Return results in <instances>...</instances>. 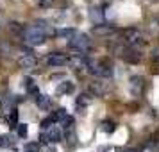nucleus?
<instances>
[{"instance_id":"f257e3e1","label":"nucleus","mask_w":159,"mask_h":152,"mask_svg":"<svg viewBox=\"0 0 159 152\" xmlns=\"http://www.w3.org/2000/svg\"><path fill=\"white\" fill-rule=\"evenodd\" d=\"M68 47L73 48V50L80 52V54H84V52L91 50V39L88 34L84 32H75L70 39H68Z\"/></svg>"},{"instance_id":"f03ea898","label":"nucleus","mask_w":159,"mask_h":152,"mask_svg":"<svg viewBox=\"0 0 159 152\" xmlns=\"http://www.w3.org/2000/svg\"><path fill=\"white\" fill-rule=\"evenodd\" d=\"M123 41H125V45H127L129 48H136V50L147 43L143 32H141L139 29H134V27H132V29L123 30Z\"/></svg>"},{"instance_id":"7ed1b4c3","label":"nucleus","mask_w":159,"mask_h":152,"mask_svg":"<svg viewBox=\"0 0 159 152\" xmlns=\"http://www.w3.org/2000/svg\"><path fill=\"white\" fill-rule=\"evenodd\" d=\"M88 72L91 73L93 77H98V79H109V77H113V68L107 65V63H104V61H89V65H88Z\"/></svg>"},{"instance_id":"20e7f679","label":"nucleus","mask_w":159,"mask_h":152,"mask_svg":"<svg viewBox=\"0 0 159 152\" xmlns=\"http://www.w3.org/2000/svg\"><path fill=\"white\" fill-rule=\"evenodd\" d=\"M45 34L41 32L39 29L36 27H27V29L23 30V41L30 47H38V45H41L45 41Z\"/></svg>"},{"instance_id":"39448f33","label":"nucleus","mask_w":159,"mask_h":152,"mask_svg":"<svg viewBox=\"0 0 159 152\" xmlns=\"http://www.w3.org/2000/svg\"><path fill=\"white\" fill-rule=\"evenodd\" d=\"M47 65L50 68H61V66L68 65V58L61 52H52V54L47 56Z\"/></svg>"},{"instance_id":"423d86ee","label":"nucleus","mask_w":159,"mask_h":152,"mask_svg":"<svg viewBox=\"0 0 159 152\" xmlns=\"http://www.w3.org/2000/svg\"><path fill=\"white\" fill-rule=\"evenodd\" d=\"M18 66L25 70V72H30V70H34L38 66V59L36 56H32V54H23L22 58L18 59Z\"/></svg>"},{"instance_id":"0eeeda50","label":"nucleus","mask_w":159,"mask_h":152,"mask_svg":"<svg viewBox=\"0 0 159 152\" xmlns=\"http://www.w3.org/2000/svg\"><path fill=\"white\" fill-rule=\"evenodd\" d=\"M89 61L91 59L88 58V56H84V54H73V56L68 58V65L72 66V68H88Z\"/></svg>"},{"instance_id":"6e6552de","label":"nucleus","mask_w":159,"mask_h":152,"mask_svg":"<svg viewBox=\"0 0 159 152\" xmlns=\"http://www.w3.org/2000/svg\"><path fill=\"white\" fill-rule=\"evenodd\" d=\"M143 86H145V79L141 77V75H132L130 77V82H129V90L132 95H141V91H143Z\"/></svg>"},{"instance_id":"1a4fd4ad","label":"nucleus","mask_w":159,"mask_h":152,"mask_svg":"<svg viewBox=\"0 0 159 152\" xmlns=\"http://www.w3.org/2000/svg\"><path fill=\"white\" fill-rule=\"evenodd\" d=\"M89 93L95 95V97H104V95H107L109 88L106 86V82H100V81H93V82H89Z\"/></svg>"},{"instance_id":"9d476101","label":"nucleus","mask_w":159,"mask_h":152,"mask_svg":"<svg viewBox=\"0 0 159 152\" xmlns=\"http://www.w3.org/2000/svg\"><path fill=\"white\" fill-rule=\"evenodd\" d=\"M141 58H143V54L139 50H136V48H125V50H123V59H125L127 63L136 65V63L141 61Z\"/></svg>"},{"instance_id":"9b49d317","label":"nucleus","mask_w":159,"mask_h":152,"mask_svg":"<svg viewBox=\"0 0 159 152\" xmlns=\"http://www.w3.org/2000/svg\"><path fill=\"white\" fill-rule=\"evenodd\" d=\"M45 136H47V141L48 143H59L63 140V131L59 129L57 125H54V127H50V129L45 132Z\"/></svg>"},{"instance_id":"f8f14e48","label":"nucleus","mask_w":159,"mask_h":152,"mask_svg":"<svg viewBox=\"0 0 159 152\" xmlns=\"http://www.w3.org/2000/svg\"><path fill=\"white\" fill-rule=\"evenodd\" d=\"M113 32H116L115 25H106V23H100V25H95V27H93V34H95V36H111Z\"/></svg>"},{"instance_id":"ddd939ff","label":"nucleus","mask_w":159,"mask_h":152,"mask_svg":"<svg viewBox=\"0 0 159 152\" xmlns=\"http://www.w3.org/2000/svg\"><path fill=\"white\" fill-rule=\"evenodd\" d=\"M91 93H80L79 97H77V108L80 109V113H84L82 111V108H86V106H89L91 104Z\"/></svg>"},{"instance_id":"4468645a","label":"nucleus","mask_w":159,"mask_h":152,"mask_svg":"<svg viewBox=\"0 0 159 152\" xmlns=\"http://www.w3.org/2000/svg\"><path fill=\"white\" fill-rule=\"evenodd\" d=\"M36 104L38 108L41 109V111H47V109H50V97L48 95H38L36 97Z\"/></svg>"},{"instance_id":"2eb2a0df","label":"nucleus","mask_w":159,"mask_h":152,"mask_svg":"<svg viewBox=\"0 0 159 152\" xmlns=\"http://www.w3.org/2000/svg\"><path fill=\"white\" fill-rule=\"evenodd\" d=\"M89 18H91V22L97 23V25H100L104 22V15H102V11L98 7H91L89 9Z\"/></svg>"},{"instance_id":"dca6fc26","label":"nucleus","mask_w":159,"mask_h":152,"mask_svg":"<svg viewBox=\"0 0 159 152\" xmlns=\"http://www.w3.org/2000/svg\"><path fill=\"white\" fill-rule=\"evenodd\" d=\"M57 91L59 93H66V95H70L75 91V86H73V82H68V81H65V82H61L57 88Z\"/></svg>"},{"instance_id":"f3484780","label":"nucleus","mask_w":159,"mask_h":152,"mask_svg":"<svg viewBox=\"0 0 159 152\" xmlns=\"http://www.w3.org/2000/svg\"><path fill=\"white\" fill-rule=\"evenodd\" d=\"M66 141H68L70 147H75V145H77V132H75V129L66 131Z\"/></svg>"},{"instance_id":"a211bd4d","label":"nucleus","mask_w":159,"mask_h":152,"mask_svg":"<svg viewBox=\"0 0 159 152\" xmlns=\"http://www.w3.org/2000/svg\"><path fill=\"white\" fill-rule=\"evenodd\" d=\"M66 116H68V113H66V109L65 108H59V109H56V113L52 115V118L56 120V122H63Z\"/></svg>"},{"instance_id":"6ab92c4d","label":"nucleus","mask_w":159,"mask_h":152,"mask_svg":"<svg viewBox=\"0 0 159 152\" xmlns=\"http://www.w3.org/2000/svg\"><path fill=\"white\" fill-rule=\"evenodd\" d=\"M13 143H15V141L11 140L9 134H0V149H7V147H11Z\"/></svg>"},{"instance_id":"aec40b11","label":"nucleus","mask_w":159,"mask_h":152,"mask_svg":"<svg viewBox=\"0 0 159 152\" xmlns=\"http://www.w3.org/2000/svg\"><path fill=\"white\" fill-rule=\"evenodd\" d=\"M75 32H77V30H75V29H70V27H66V29H59L57 32H56V36H61V38H68V39H70V38H72L73 34H75Z\"/></svg>"},{"instance_id":"412c9836","label":"nucleus","mask_w":159,"mask_h":152,"mask_svg":"<svg viewBox=\"0 0 159 152\" xmlns=\"http://www.w3.org/2000/svg\"><path fill=\"white\" fill-rule=\"evenodd\" d=\"M148 29H150L152 34H159V18H150Z\"/></svg>"},{"instance_id":"4be33fe9","label":"nucleus","mask_w":159,"mask_h":152,"mask_svg":"<svg viewBox=\"0 0 159 152\" xmlns=\"http://www.w3.org/2000/svg\"><path fill=\"white\" fill-rule=\"evenodd\" d=\"M102 131L107 132V134H111V132L115 131V122H113V120H104V122H102Z\"/></svg>"},{"instance_id":"5701e85b","label":"nucleus","mask_w":159,"mask_h":152,"mask_svg":"<svg viewBox=\"0 0 159 152\" xmlns=\"http://www.w3.org/2000/svg\"><path fill=\"white\" fill-rule=\"evenodd\" d=\"M39 125H41V129L48 131L50 127H54V125H56V120H54L52 116H48V118H45V120H41V123H39Z\"/></svg>"},{"instance_id":"b1692460","label":"nucleus","mask_w":159,"mask_h":152,"mask_svg":"<svg viewBox=\"0 0 159 152\" xmlns=\"http://www.w3.org/2000/svg\"><path fill=\"white\" fill-rule=\"evenodd\" d=\"M25 152H41V147L38 141H29L25 145Z\"/></svg>"},{"instance_id":"393cba45","label":"nucleus","mask_w":159,"mask_h":152,"mask_svg":"<svg viewBox=\"0 0 159 152\" xmlns=\"http://www.w3.org/2000/svg\"><path fill=\"white\" fill-rule=\"evenodd\" d=\"M61 123H63V127H65L66 131H68V129H75V127H73V125H75V120H73V116H70V115L66 116Z\"/></svg>"},{"instance_id":"a878e982","label":"nucleus","mask_w":159,"mask_h":152,"mask_svg":"<svg viewBox=\"0 0 159 152\" xmlns=\"http://www.w3.org/2000/svg\"><path fill=\"white\" fill-rule=\"evenodd\" d=\"M9 125L11 127H18V111L16 109H13L11 115H9Z\"/></svg>"},{"instance_id":"bb28decb","label":"nucleus","mask_w":159,"mask_h":152,"mask_svg":"<svg viewBox=\"0 0 159 152\" xmlns=\"http://www.w3.org/2000/svg\"><path fill=\"white\" fill-rule=\"evenodd\" d=\"M29 134V127H27V123H18V136L20 138H27Z\"/></svg>"},{"instance_id":"cd10ccee","label":"nucleus","mask_w":159,"mask_h":152,"mask_svg":"<svg viewBox=\"0 0 159 152\" xmlns=\"http://www.w3.org/2000/svg\"><path fill=\"white\" fill-rule=\"evenodd\" d=\"M9 25H11V27H9V29H11V32L15 30V32H22V34H23V30H25V29H23V27H22V25H20L18 22H11Z\"/></svg>"},{"instance_id":"c85d7f7f","label":"nucleus","mask_w":159,"mask_h":152,"mask_svg":"<svg viewBox=\"0 0 159 152\" xmlns=\"http://www.w3.org/2000/svg\"><path fill=\"white\" fill-rule=\"evenodd\" d=\"M152 59H154V63L159 65V47H156V48L152 50Z\"/></svg>"},{"instance_id":"c756f323","label":"nucleus","mask_w":159,"mask_h":152,"mask_svg":"<svg viewBox=\"0 0 159 152\" xmlns=\"http://www.w3.org/2000/svg\"><path fill=\"white\" fill-rule=\"evenodd\" d=\"M54 0H39V7H50Z\"/></svg>"},{"instance_id":"7c9ffc66","label":"nucleus","mask_w":159,"mask_h":152,"mask_svg":"<svg viewBox=\"0 0 159 152\" xmlns=\"http://www.w3.org/2000/svg\"><path fill=\"white\" fill-rule=\"evenodd\" d=\"M41 152H56V149H54L52 145H48V147H45V149H41Z\"/></svg>"},{"instance_id":"2f4dec72","label":"nucleus","mask_w":159,"mask_h":152,"mask_svg":"<svg viewBox=\"0 0 159 152\" xmlns=\"http://www.w3.org/2000/svg\"><path fill=\"white\" fill-rule=\"evenodd\" d=\"M134 152H138V150H134Z\"/></svg>"}]
</instances>
